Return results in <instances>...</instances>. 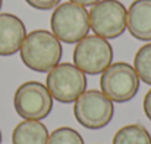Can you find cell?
<instances>
[{
	"label": "cell",
	"mask_w": 151,
	"mask_h": 144,
	"mask_svg": "<svg viewBox=\"0 0 151 144\" xmlns=\"http://www.w3.org/2000/svg\"><path fill=\"white\" fill-rule=\"evenodd\" d=\"M101 93L114 103H126L137 96L139 90V78L126 62H114L101 72Z\"/></svg>",
	"instance_id": "cell-3"
},
{
	"label": "cell",
	"mask_w": 151,
	"mask_h": 144,
	"mask_svg": "<svg viewBox=\"0 0 151 144\" xmlns=\"http://www.w3.org/2000/svg\"><path fill=\"white\" fill-rule=\"evenodd\" d=\"M0 144H1V131H0Z\"/></svg>",
	"instance_id": "cell-19"
},
{
	"label": "cell",
	"mask_w": 151,
	"mask_h": 144,
	"mask_svg": "<svg viewBox=\"0 0 151 144\" xmlns=\"http://www.w3.org/2000/svg\"><path fill=\"white\" fill-rule=\"evenodd\" d=\"M113 62L111 44L99 35H87L73 50V65L88 75H99Z\"/></svg>",
	"instance_id": "cell-8"
},
{
	"label": "cell",
	"mask_w": 151,
	"mask_h": 144,
	"mask_svg": "<svg viewBox=\"0 0 151 144\" xmlns=\"http://www.w3.org/2000/svg\"><path fill=\"white\" fill-rule=\"evenodd\" d=\"M50 27L51 33L59 38V41L75 44L88 35V12L84 6L72 1L57 4L51 13Z\"/></svg>",
	"instance_id": "cell-2"
},
{
	"label": "cell",
	"mask_w": 151,
	"mask_h": 144,
	"mask_svg": "<svg viewBox=\"0 0 151 144\" xmlns=\"http://www.w3.org/2000/svg\"><path fill=\"white\" fill-rule=\"evenodd\" d=\"M69 1H72V3H76V4H81V6H93V4H96L97 1H100V0H69Z\"/></svg>",
	"instance_id": "cell-17"
},
{
	"label": "cell",
	"mask_w": 151,
	"mask_h": 144,
	"mask_svg": "<svg viewBox=\"0 0 151 144\" xmlns=\"http://www.w3.org/2000/svg\"><path fill=\"white\" fill-rule=\"evenodd\" d=\"M113 144H151V134L141 124L125 125L114 134Z\"/></svg>",
	"instance_id": "cell-12"
},
{
	"label": "cell",
	"mask_w": 151,
	"mask_h": 144,
	"mask_svg": "<svg viewBox=\"0 0 151 144\" xmlns=\"http://www.w3.org/2000/svg\"><path fill=\"white\" fill-rule=\"evenodd\" d=\"M126 28L139 41H151V0H134L126 12Z\"/></svg>",
	"instance_id": "cell-10"
},
{
	"label": "cell",
	"mask_w": 151,
	"mask_h": 144,
	"mask_svg": "<svg viewBox=\"0 0 151 144\" xmlns=\"http://www.w3.org/2000/svg\"><path fill=\"white\" fill-rule=\"evenodd\" d=\"M25 1L31 7L38 9V10H50L60 3V0H25Z\"/></svg>",
	"instance_id": "cell-15"
},
{
	"label": "cell",
	"mask_w": 151,
	"mask_h": 144,
	"mask_svg": "<svg viewBox=\"0 0 151 144\" xmlns=\"http://www.w3.org/2000/svg\"><path fill=\"white\" fill-rule=\"evenodd\" d=\"M49 135V130L43 122L25 119L15 127L12 144H47Z\"/></svg>",
	"instance_id": "cell-11"
},
{
	"label": "cell",
	"mask_w": 151,
	"mask_h": 144,
	"mask_svg": "<svg viewBox=\"0 0 151 144\" xmlns=\"http://www.w3.org/2000/svg\"><path fill=\"white\" fill-rule=\"evenodd\" d=\"M134 69L139 80L151 85V43L144 44L135 53Z\"/></svg>",
	"instance_id": "cell-13"
},
{
	"label": "cell",
	"mask_w": 151,
	"mask_h": 144,
	"mask_svg": "<svg viewBox=\"0 0 151 144\" xmlns=\"http://www.w3.org/2000/svg\"><path fill=\"white\" fill-rule=\"evenodd\" d=\"M90 28L106 40L120 37L126 30V7L119 0H100L88 12Z\"/></svg>",
	"instance_id": "cell-6"
},
{
	"label": "cell",
	"mask_w": 151,
	"mask_h": 144,
	"mask_svg": "<svg viewBox=\"0 0 151 144\" xmlns=\"http://www.w3.org/2000/svg\"><path fill=\"white\" fill-rule=\"evenodd\" d=\"M73 103L75 119L87 130H101L113 119V101L99 90L84 91Z\"/></svg>",
	"instance_id": "cell-5"
},
{
	"label": "cell",
	"mask_w": 151,
	"mask_h": 144,
	"mask_svg": "<svg viewBox=\"0 0 151 144\" xmlns=\"http://www.w3.org/2000/svg\"><path fill=\"white\" fill-rule=\"evenodd\" d=\"M1 4H3V0H0V9H1Z\"/></svg>",
	"instance_id": "cell-18"
},
{
	"label": "cell",
	"mask_w": 151,
	"mask_h": 144,
	"mask_svg": "<svg viewBox=\"0 0 151 144\" xmlns=\"http://www.w3.org/2000/svg\"><path fill=\"white\" fill-rule=\"evenodd\" d=\"M22 63L34 72H49L59 65L63 48L59 38L46 30H34L27 34L19 48Z\"/></svg>",
	"instance_id": "cell-1"
},
{
	"label": "cell",
	"mask_w": 151,
	"mask_h": 144,
	"mask_svg": "<svg viewBox=\"0 0 151 144\" xmlns=\"http://www.w3.org/2000/svg\"><path fill=\"white\" fill-rule=\"evenodd\" d=\"M13 107L24 119L41 121L53 110V97L44 84L38 81H27L16 88Z\"/></svg>",
	"instance_id": "cell-7"
},
{
	"label": "cell",
	"mask_w": 151,
	"mask_h": 144,
	"mask_svg": "<svg viewBox=\"0 0 151 144\" xmlns=\"http://www.w3.org/2000/svg\"><path fill=\"white\" fill-rule=\"evenodd\" d=\"M47 144H84L81 134L69 127H60L49 135Z\"/></svg>",
	"instance_id": "cell-14"
},
{
	"label": "cell",
	"mask_w": 151,
	"mask_h": 144,
	"mask_svg": "<svg viewBox=\"0 0 151 144\" xmlns=\"http://www.w3.org/2000/svg\"><path fill=\"white\" fill-rule=\"evenodd\" d=\"M27 37L25 24L13 13H0V56L19 51Z\"/></svg>",
	"instance_id": "cell-9"
},
{
	"label": "cell",
	"mask_w": 151,
	"mask_h": 144,
	"mask_svg": "<svg viewBox=\"0 0 151 144\" xmlns=\"http://www.w3.org/2000/svg\"><path fill=\"white\" fill-rule=\"evenodd\" d=\"M142 107H144V113H145V116L151 121V90L145 94V97H144Z\"/></svg>",
	"instance_id": "cell-16"
},
{
	"label": "cell",
	"mask_w": 151,
	"mask_h": 144,
	"mask_svg": "<svg viewBox=\"0 0 151 144\" xmlns=\"http://www.w3.org/2000/svg\"><path fill=\"white\" fill-rule=\"evenodd\" d=\"M46 87L59 103H73L84 91H87V77L73 63H59L49 71Z\"/></svg>",
	"instance_id": "cell-4"
}]
</instances>
